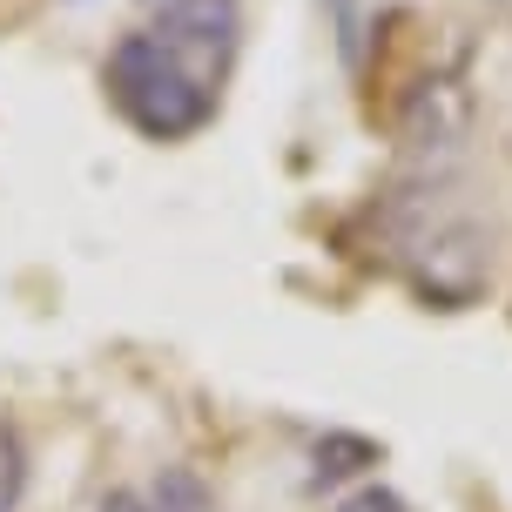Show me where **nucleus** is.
Returning a JSON list of instances; mask_svg holds the SVG:
<instances>
[{
    "label": "nucleus",
    "mask_w": 512,
    "mask_h": 512,
    "mask_svg": "<svg viewBox=\"0 0 512 512\" xmlns=\"http://www.w3.org/2000/svg\"><path fill=\"white\" fill-rule=\"evenodd\" d=\"M21 492H27V452H21V438L0 425V512L21 506Z\"/></svg>",
    "instance_id": "obj_6"
},
{
    "label": "nucleus",
    "mask_w": 512,
    "mask_h": 512,
    "mask_svg": "<svg viewBox=\"0 0 512 512\" xmlns=\"http://www.w3.org/2000/svg\"><path fill=\"white\" fill-rule=\"evenodd\" d=\"M162 41L223 61L230 41H236V0H176V7L162 14Z\"/></svg>",
    "instance_id": "obj_3"
},
{
    "label": "nucleus",
    "mask_w": 512,
    "mask_h": 512,
    "mask_svg": "<svg viewBox=\"0 0 512 512\" xmlns=\"http://www.w3.org/2000/svg\"><path fill=\"white\" fill-rule=\"evenodd\" d=\"M378 452H371V438H324L317 445V479H344V472H358V465H371Z\"/></svg>",
    "instance_id": "obj_5"
},
{
    "label": "nucleus",
    "mask_w": 512,
    "mask_h": 512,
    "mask_svg": "<svg viewBox=\"0 0 512 512\" xmlns=\"http://www.w3.org/2000/svg\"><path fill=\"white\" fill-rule=\"evenodd\" d=\"M155 512H216L203 472H189V465H162V479H155Z\"/></svg>",
    "instance_id": "obj_4"
},
{
    "label": "nucleus",
    "mask_w": 512,
    "mask_h": 512,
    "mask_svg": "<svg viewBox=\"0 0 512 512\" xmlns=\"http://www.w3.org/2000/svg\"><path fill=\"white\" fill-rule=\"evenodd\" d=\"M149 7H162V14H169V7H176V0H149Z\"/></svg>",
    "instance_id": "obj_9"
},
{
    "label": "nucleus",
    "mask_w": 512,
    "mask_h": 512,
    "mask_svg": "<svg viewBox=\"0 0 512 512\" xmlns=\"http://www.w3.org/2000/svg\"><path fill=\"white\" fill-rule=\"evenodd\" d=\"M108 95L128 122L155 135V142H176L189 128H203L216 115L209 81L182 61V48H169L162 34H128L122 48L108 54Z\"/></svg>",
    "instance_id": "obj_1"
},
{
    "label": "nucleus",
    "mask_w": 512,
    "mask_h": 512,
    "mask_svg": "<svg viewBox=\"0 0 512 512\" xmlns=\"http://www.w3.org/2000/svg\"><path fill=\"white\" fill-rule=\"evenodd\" d=\"M102 512H142V506H135L128 492H108V499H102Z\"/></svg>",
    "instance_id": "obj_8"
},
{
    "label": "nucleus",
    "mask_w": 512,
    "mask_h": 512,
    "mask_svg": "<svg viewBox=\"0 0 512 512\" xmlns=\"http://www.w3.org/2000/svg\"><path fill=\"white\" fill-rule=\"evenodd\" d=\"M337 512H405V499H398V492H384V486H364V492H351Z\"/></svg>",
    "instance_id": "obj_7"
},
{
    "label": "nucleus",
    "mask_w": 512,
    "mask_h": 512,
    "mask_svg": "<svg viewBox=\"0 0 512 512\" xmlns=\"http://www.w3.org/2000/svg\"><path fill=\"white\" fill-rule=\"evenodd\" d=\"M486 236L472 230V223H445L418 243V290L432 297V304H465L479 283H486Z\"/></svg>",
    "instance_id": "obj_2"
}]
</instances>
